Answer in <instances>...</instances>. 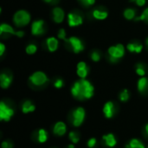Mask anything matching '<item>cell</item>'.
Returning a JSON list of instances; mask_svg holds the SVG:
<instances>
[{"label":"cell","mask_w":148,"mask_h":148,"mask_svg":"<svg viewBox=\"0 0 148 148\" xmlns=\"http://www.w3.org/2000/svg\"><path fill=\"white\" fill-rule=\"evenodd\" d=\"M95 93V88L92 83L86 80L81 79L74 83L71 88V94L72 95L80 101L88 100L93 97Z\"/></svg>","instance_id":"cell-1"},{"label":"cell","mask_w":148,"mask_h":148,"mask_svg":"<svg viewBox=\"0 0 148 148\" xmlns=\"http://www.w3.org/2000/svg\"><path fill=\"white\" fill-rule=\"evenodd\" d=\"M108 55L111 62H119L125 56V47L121 43H118L116 45L109 47L108 49Z\"/></svg>","instance_id":"cell-2"},{"label":"cell","mask_w":148,"mask_h":148,"mask_svg":"<svg viewBox=\"0 0 148 148\" xmlns=\"http://www.w3.org/2000/svg\"><path fill=\"white\" fill-rule=\"evenodd\" d=\"M31 20L30 14L24 10H17L13 16V23L16 27H23L29 23Z\"/></svg>","instance_id":"cell-3"},{"label":"cell","mask_w":148,"mask_h":148,"mask_svg":"<svg viewBox=\"0 0 148 148\" xmlns=\"http://www.w3.org/2000/svg\"><path fill=\"white\" fill-rule=\"evenodd\" d=\"M86 116V112L85 109L82 107H79L75 109H74L70 114V122L72 125L75 127H78L82 126L85 120Z\"/></svg>","instance_id":"cell-4"},{"label":"cell","mask_w":148,"mask_h":148,"mask_svg":"<svg viewBox=\"0 0 148 148\" xmlns=\"http://www.w3.org/2000/svg\"><path fill=\"white\" fill-rule=\"evenodd\" d=\"M29 81L32 85L36 87H41L49 82V78L45 73L42 71H36L29 77Z\"/></svg>","instance_id":"cell-5"},{"label":"cell","mask_w":148,"mask_h":148,"mask_svg":"<svg viewBox=\"0 0 148 148\" xmlns=\"http://www.w3.org/2000/svg\"><path fill=\"white\" fill-rule=\"evenodd\" d=\"M14 109L6 102L2 101L0 102V120L3 121H10L14 115Z\"/></svg>","instance_id":"cell-6"},{"label":"cell","mask_w":148,"mask_h":148,"mask_svg":"<svg viewBox=\"0 0 148 148\" xmlns=\"http://www.w3.org/2000/svg\"><path fill=\"white\" fill-rule=\"evenodd\" d=\"M64 42H66V44L69 45V47L75 54H78L84 49V45H83L82 40L76 36H70L69 38H66V40Z\"/></svg>","instance_id":"cell-7"},{"label":"cell","mask_w":148,"mask_h":148,"mask_svg":"<svg viewBox=\"0 0 148 148\" xmlns=\"http://www.w3.org/2000/svg\"><path fill=\"white\" fill-rule=\"evenodd\" d=\"M43 20H36L31 24V34L33 36H41L45 32V25Z\"/></svg>","instance_id":"cell-8"},{"label":"cell","mask_w":148,"mask_h":148,"mask_svg":"<svg viewBox=\"0 0 148 148\" xmlns=\"http://www.w3.org/2000/svg\"><path fill=\"white\" fill-rule=\"evenodd\" d=\"M3 33H8L13 36H16L17 37H23L24 36V32L22 30H15L12 26L7 23H2L0 25V35H3Z\"/></svg>","instance_id":"cell-9"},{"label":"cell","mask_w":148,"mask_h":148,"mask_svg":"<svg viewBox=\"0 0 148 148\" xmlns=\"http://www.w3.org/2000/svg\"><path fill=\"white\" fill-rule=\"evenodd\" d=\"M102 112L104 114V116L108 119H111L113 118L116 112H117V108L115 104L113 101H108L105 103V105L103 106V109Z\"/></svg>","instance_id":"cell-10"},{"label":"cell","mask_w":148,"mask_h":148,"mask_svg":"<svg viewBox=\"0 0 148 148\" xmlns=\"http://www.w3.org/2000/svg\"><path fill=\"white\" fill-rule=\"evenodd\" d=\"M68 23L70 27H76L82 25L83 23V18L80 14L70 12L68 14Z\"/></svg>","instance_id":"cell-11"},{"label":"cell","mask_w":148,"mask_h":148,"mask_svg":"<svg viewBox=\"0 0 148 148\" xmlns=\"http://www.w3.org/2000/svg\"><path fill=\"white\" fill-rule=\"evenodd\" d=\"M65 17L64 10L61 7H54L52 10V18L56 23H61Z\"/></svg>","instance_id":"cell-12"},{"label":"cell","mask_w":148,"mask_h":148,"mask_svg":"<svg viewBox=\"0 0 148 148\" xmlns=\"http://www.w3.org/2000/svg\"><path fill=\"white\" fill-rule=\"evenodd\" d=\"M76 74L81 79H86V77L88 74V68L85 62H78V64L76 66Z\"/></svg>","instance_id":"cell-13"},{"label":"cell","mask_w":148,"mask_h":148,"mask_svg":"<svg viewBox=\"0 0 148 148\" xmlns=\"http://www.w3.org/2000/svg\"><path fill=\"white\" fill-rule=\"evenodd\" d=\"M12 80H13V77L11 75L5 73V72L1 73V75H0V86H1V88L3 89L8 88L10 86Z\"/></svg>","instance_id":"cell-14"},{"label":"cell","mask_w":148,"mask_h":148,"mask_svg":"<svg viewBox=\"0 0 148 148\" xmlns=\"http://www.w3.org/2000/svg\"><path fill=\"white\" fill-rule=\"evenodd\" d=\"M102 142L108 147H114L117 144V140L113 134H108L102 136Z\"/></svg>","instance_id":"cell-15"},{"label":"cell","mask_w":148,"mask_h":148,"mask_svg":"<svg viewBox=\"0 0 148 148\" xmlns=\"http://www.w3.org/2000/svg\"><path fill=\"white\" fill-rule=\"evenodd\" d=\"M46 46H47V49H49V51L55 52L57 50V49L59 47V42L56 37L50 36L46 39Z\"/></svg>","instance_id":"cell-16"},{"label":"cell","mask_w":148,"mask_h":148,"mask_svg":"<svg viewBox=\"0 0 148 148\" xmlns=\"http://www.w3.org/2000/svg\"><path fill=\"white\" fill-rule=\"evenodd\" d=\"M66 132H67V127L65 123H63L62 121H58L54 126V128H53L54 134L57 136H63L66 134Z\"/></svg>","instance_id":"cell-17"},{"label":"cell","mask_w":148,"mask_h":148,"mask_svg":"<svg viewBox=\"0 0 148 148\" xmlns=\"http://www.w3.org/2000/svg\"><path fill=\"white\" fill-rule=\"evenodd\" d=\"M137 88L138 91L141 94L147 93L148 91V78H147L146 76H143L140 79H139L137 82Z\"/></svg>","instance_id":"cell-18"},{"label":"cell","mask_w":148,"mask_h":148,"mask_svg":"<svg viewBox=\"0 0 148 148\" xmlns=\"http://www.w3.org/2000/svg\"><path fill=\"white\" fill-rule=\"evenodd\" d=\"M92 16L95 19H97V20H105L108 16V11L102 10V9H95L93 11H92Z\"/></svg>","instance_id":"cell-19"},{"label":"cell","mask_w":148,"mask_h":148,"mask_svg":"<svg viewBox=\"0 0 148 148\" xmlns=\"http://www.w3.org/2000/svg\"><path fill=\"white\" fill-rule=\"evenodd\" d=\"M127 49L132 53H140L143 49V45L140 42H129L127 45Z\"/></svg>","instance_id":"cell-20"},{"label":"cell","mask_w":148,"mask_h":148,"mask_svg":"<svg viewBox=\"0 0 148 148\" xmlns=\"http://www.w3.org/2000/svg\"><path fill=\"white\" fill-rule=\"evenodd\" d=\"M36 139L39 143H45L49 139V134H48V133H47V131L45 129L41 128L36 132Z\"/></svg>","instance_id":"cell-21"},{"label":"cell","mask_w":148,"mask_h":148,"mask_svg":"<svg viewBox=\"0 0 148 148\" xmlns=\"http://www.w3.org/2000/svg\"><path fill=\"white\" fill-rule=\"evenodd\" d=\"M36 106L32 103L31 101H25L22 105V111L23 114H28L35 111Z\"/></svg>","instance_id":"cell-22"},{"label":"cell","mask_w":148,"mask_h":148,"mask_svg":"<svg viewBox=\"0 0 148 148\" xmlns=\"http://www.w3.org/2000/svg\"><path fill=\"white\" fill-rule=\"evenodd\" d=\"M125 148H146L143 142L138 139H132L127 145Z\"/></svg>","instance_id":"cell-23"},{"label":"cell","mask_w":148,"mask_h":148,"mask_svg":"<svg viewBox=\"0 0 148 148\" xmlns=\"http://www.w3.org/2000/svg\"><path fill=\"white\" fill-rule=\"evenodd\" d=\"M123 16L127 20H132V19H135L136 16V10L133 8H127L124 10L123 12Z\"/></svg>","instance_id":"cell-24"},{"label":"cell","mask_w":148,"mask_h":148,"mask_svg":"<svg viewBox=\"0 0 148 148\" xmlns=\"http://www.w3.org/2000/svg\"><path fill=\"white\" fill-rule=\"evenodd\" d=\"M69 139L73 144H77L80 140V134L76 131H71L69 134Z\"/></svg>","instance_id":"cell-25"},{"label":"cell","mask_w":148,"mask_h":148,"mask_svg":"<svg viewBox=\"0 0 148 148\" xmlns=\"http://www.w3.org/2000/svg\"><path fill=\"white\" fill-rule=\"evenodd\" d=\"M119 98H120V100H121V101H123V102L127 101L129 100V98H130L129 91H128L127 89H123V90L120 93Z\"/></svg>","instance_id":"cell-26"},{"label":"cell","mask_w":148,"mask_h":148,"mask_svg":"<svg viewBox=\"0 0 148 148\" xmlns=\"http://www.w3.org/2000/svg\"><path fill=\"white\" fill-rule=\"evenodd\" d=\"M37 51V46L35 43H29L25 48V52L28 55H33Z\"/></svg>","instance_id":"cell-27"},{"label":"cell","mask_w":148,"mask_h":148,"mask_svg":"<svg viewBox=\"0 0 148 148\" xmlns=\"http://www.w3.org/2000/svg\"><path fill=\"white\" fill-rule=\"evenodd\" d=\"M135 72L138 75H140L141 77L145 76L146 75V69H145L144 65L141 63H138L136 65V68H135Z\"/></svg>","instance_id":"cell-28"},{"label":"cell","mask_w":148,"mask_h":148,"mask_svg":"<svg viewBox=\"0 0 148 148\" xmlns=\"http://www.w3.org/2000/svg\"><path fill=\"white\" fill-rule=\"evenodd\" d=\"M134 20L135 21H145V22L148 23V7L143 10V12L141 13V15L140 16L135 17Z\"/></svg>","instance_id":"cell-29"},{"label":"cell","mask_w":148,"mask_h":148,"mask_svg":"<svg viewBox=\"0 0 148 148\" xmlns=\"http://www.w3.org/2000/svg\"><path fill=\"white\" fill-rule=\"evenodd\" d=\"M90 57H91V60L93 62H99L101 60V54L99 53V51L94 50V51H92V53L90 55Z\"/></svg>","instance_id":"cell-30"},{"label":"cell","mask_w":148,"mask_h":148,"mask_svg":"<svg viewBox=\"0 0 148 148\" xmlns=\"http://www.w3.org/2000/svg\"><path fill=\"white\" fill-rule=\"evenodd\" d=\"M97 145V140L95 138H91L88 140L87 146L88 148H95Z\"/></svg>","instance_id":"cell-31"},{"label":"cell","mask_w":148,"mask_h":148,"mask_svg":"<svg viewBox=\"0 0 148 148\" xmlns=\"http://www.w3.org/2000/svg\"><path fill=\"white\" fill-rule=\"evenodd\" d=\"M82 5L88 7V6H92L93 4H95V0H78Z\"/></svg>","instance_id":"cell-32"},{"label":"cell","mask_w":148,"mask_h":148,"mask_svg":"<svg viewBox=\"0 0 148 148\" xmlns=\"http://www.w3.org/2000/svg\"><path fill=\"white\" fill-rule=\"evenodd\" d=\"M57 37H58L59 39L63 40V41L66 40V38H67V37H66V31H65L64 29H59L58 34H57Z\"/></svg>","instance_id":"cell-33"},{"label":"cell","mask_w":148,"mask_h":148,"mask_svg":"<svg viewBox=\"0 0 148 148\" xmlns=\"http://www.w3.org/2000/svg\"><path fill=\"white\" fill-rule=\"evenodd\" d=\"M64 86V82L62 79H56L54 82V87L56 88H61Z\"/></svg>","instance_id":"cell-34"},{"label":"cell","mask_w":148,"mask_h":148,"mask_svg":"<svg viewBox=\"0 0 148 148\" xmlns=\"http://www.w3.org/2000/svg\"><path fill=\"white\" fill-rule=\"evenodd\" d=\"M1 147H2V148H13L14 145L10 140H4L2 142Z\"/></svg>","instance_id":"cell-35"},{"label":"cell","mask_w":148,"mask_h":148,"mask_svg":"<svg viewBox=\"0 0 148 148\" xmlns=\"http://www.w3.org/2000/svg\"><path fill=\"white\" fill-rule=\"evenodd\" d=\"M131 2L135 3V4H136L137 6L141 7V6H144V5L146 4L147 0H131Z\"/></svg>","instance_id":"cell-36"},{"label":"cell","mask_w":148,"mask_h":148,"mask_svg":"<svg viewBox=\"0 0 148 148\" xmlns=\"http://www.w3.org/2000/svg\"><path fill=\"white\" fill-rule=\"evenodd\" d=\"M5 51V45L3 42H0V56H3Z\"/></svg>","instance_id":"cell-37"},{"label":"cell","mask_w":148,"mask_h":148,"mask_svg":"<svg viewBox=\"0 0 148 148\" xmlns=\"http://www.w3.org/2000/svg\"><path fill=\"white\" fill-rule=\"evenodd\" d=\"M145 130H146V133H147V134L148 135V123L146 125V127H145Z\"/></svg>","instance_id":"cell-38"},{"label":"cell","mask_w":148,"mask_h":148,"mask_svg":"<svg viewBox=\"0 0 148 148\" xmlns=\"http://www.w3.org/2000/svg\"><path fill=\"white\" fill-rule=\"evenodd\" d=\"M67 148H75V146H74L73 144H70V145L68 146V147Z\"/></svg>","instance_id":"cell-39"},{"label":"cell","mask_w":148,"mask_h":148,"mask_svg":"<svg viewBox=\"0 0 148 148\" xmlns=\"http://www.w3.org/2000/svg\"><path fill=\"white\" fill-rule=\"evenodd\" d=\"M45 2H47V3H53L54 1H56V0H44Z\"/></svg>","instance_id":"cell-40"},{"label":"cell","mask_w":148,"mask_h":148,"mask_svg":"<svg viewBox=\"0 0 148 148\" xmlns=\"http://www.w3.org/2000/svg\"><path fill=\"white\" fill-rule=\"evenodd\" d=\"M147 47H148V37H147Z\"/></svg>","instance_id":"cell-41"},{"label":"cell","mask_w":148,"mask_h":148,"mask_svg":"<svg viewBox=\"0 0 148 148\" xmlns=\"http://www.w3.org/2000/svg\"><path fill=\"white\" fill-rule=\"evenodd\" d=\"M147 148H148V147H147Z\"/></svg>","instance_id":"cell-42"}]
</instances>
